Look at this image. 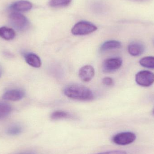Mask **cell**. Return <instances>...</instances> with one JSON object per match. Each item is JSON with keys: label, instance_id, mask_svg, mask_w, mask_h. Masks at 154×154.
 I'll return each mask as SVG.
<instances>
[{"label": "cell", "instance_id": "1", "mask_svg": "<svg viewBox=\"0 0 154 154\" xmlns=\"http://www.w3.org/2000/svg\"><path fill=\"white\" fill-rule=\"evenodd\" d=\"M64 93L68 97L82 101H91L94 99V96L90 89L83 85L73 84L67 86Z\"/></svg>", "mask_w": 154, "mask_h": 154}, {"label": "cell", "instance_id": "2", "mask_svg": "<svg viewBox=\"0 0 154 154\" xmlns=\"http://www.w3.org/2000/svg\"><path fill=\"white\" fill-rule=\"evenodd\" d=\"M9 19L12 26L19 31L26 30L29 26V20L20 13H11L9 15Z\"/></svg>", "mask_w": 154, "mask_h": 154}, {"label": "cell", "instance_id": "3", "mask_svg": "<svg viewBox=\"0 0 154 154\" xmlns=\"http://www.w3.org/2000/svg\"><path fill=\"white\" fill-rule=\"evenodd\" d=\"M97 28L93 23L86 21L79 22L75 24L71 30L75 35H85L90 34L97 30Z\"/></svg>", "mask_w": 154, "mask_h": 154}, {"label": "cell", "instance_id": "4", "mask_svg": "<svg viewBox=\"0 0 154 154\" xmlns=\"http://www.w3.org/2000/svg\"><path fill=\"white\" fill-rule=\"evenodd\" d=\"M136 136L132 132H126L119 133L112 137V140L116 144L125 146L130 144L134 142Z\"/></svg>", "mask_w": 154, "mask_h": 154}, {"label": "cell", "instance_id": "5", "mask_svg": "<svg viewBox=\"0 0 154 154\" xmlns=\"http://www.w3.org/2000/svg\"><path fill=\"white\" fill-rule=\"evenodd\" d=\"M135 81L138 85L142 87H150L154 82V74L147 70L139 71L136 75Z\"/></svg>", "mask_w": 154, "mask_h": 154}, {"label": "cell", "instance_id": "6", "mask_svg": "<svg viewBox=\"0 0 154 154\" xmlns=\"http://www.w3.org/2000/svg\"><path fill=\"white\" fill-rule=\"evenodd\" d=\"M123 61L120 58L108 59L103 63V69L105 72L110 73L119 69L122 66Z\"/></svg>", "mask_w": 154, "mask_h": 154}, {"label": "cell", "instance_id": "7", "mask_svg": "<svg viewBox=\"0 0 154 154\" xmlns=\"http://www.w3.org/2000/svg\"><path fill=\"white\" fill-rule=\"evenodd\" d=\"M95 69L91 66L87 65L82 67L79 71L80 79L85 82H88L92 79L95 75Z\"/></svg>", "mask_w": 154, "mask_h": 154}, {"label": "cell", "instance_id": "8", "mask_svg": "<svg viewBox=\"0 0 154 154\" xmlns=\"http://www.w3.org/2000/svg\"><path fill=\"white\" fill-rule=\"evenodd\" d=\"M25 93L20 89H12L7 91L3 94L2 98L5 100L15 101L20 100L24 97Z\"/></svg>", "mask_w": 154, "mask_h": 154}, {"label": "cell", "instance_id": "9", "mask_svg": "<svg viewBox=\"0 0 154 154\" xmlns=\"http://www.w3.org/2000/svg\"><path fill=\"white\" fill-rule=\"evenodd\" d=\"M145 49L143 44L137 42H131L128 48V53L133 57H138L142 55L144 52Z\"/></svg>", "mask_w": 154, "mask_h": 154}, {"label": "cell", "instance_id": "10", "mask_svg": "<svg viewBox=\"0 0 154 154\" xmlns=\"http://www.w3.org/2000/svg\"><path fill=\"white\" fill-rule=\"evenodd\" d=\"M32 5L31 3L25 0L17 1L11 5L10 8L16 11H27L31 10Z\"/></svg>", "mask_w": 154, "mask_h": 154}, {"label": "cell", "instance_id": "11", "mask_svg": "<svg viewBox=\"0 0 154 154\" xmlns=\"http://www.w3.org/2000/svg\"><path fill=\"white\" fill-rule=\"evenodd\" d=\"M25 61L29 66L34 68L40 67L41 60L38 56L33 53H28L24 55Z\"/></svg>", "mask_w": 154, "mask_h": 154}, {"label": "cell", "instance_id": "12", "mask_svg": "<svg viewBox=\"0 0 154 154\" xmlns=\"http://www.w3.org/2000/svg\"><path fill=\"white\" fill-rule=\"evenodd\" d=\"M14 30L6 27H0V37L5 40H11L15 38Z\"/></svg>", "mask_w": 154, "mask_h": 154}, {"label": "cell", "instance_id": "13", "mask_svg": "<svg viewBox=\"0 0 154 154\" xmlns=\"http://www.w3.org/2000/svg\"><path fill=\"white\" fill-rule=\"evenodd\" d=\"M121 47V42L116 40L108 41L104 42L100 47L102 51L119 48Z\"/></svg>", "mask_w": 154, "mask_h": 154}, {"label": "cell", "instance_id": "14", "mask_svg": "<svg viewBox=\"0 0 154 154\" xmlns=\"http://www.w3.org/2000/svg\"><path fill=\"white\" fill-rule=\"evenodd\" d=\"M11 105L4 102H0V119L7 117L11 112Z\"/></svg>", "mask_w": 154, "mask_h": 154}, {"label": "cell", "instance_id": "15", "mask_svg": "<svg viewBox=\"0 0 154 154\" xmlns=\"http://www.w3.org/2000/svg\"><path fill=\"white\" fill-rule=\"evenodd\" d=\"M51 118L52 120H59L64 119H70L72 116L69 113L63 111H56L51 115Z\"/></svg>", "mask_w": 154, "mask_h": 154}, {"label": "cell", "instance_id": "16", "mask_svg": "<svg viewBox=\"0 0 154 154\" xmlns=\"http://www.w3.org/2000/svg\"><path fill=\"white\" fill-rule=\"evenodd\" d=\"M139 64L144 67L154 69V57H146L143 58L139 61Z\"/></svg>", "mask_w": 154, "mask_h": 154}, {"label": "cell", "instance_id": "17", "mask_svg": "<svg viewBox=\"0 0 154 154\" xmlns=\"http://www.w3.org/2000/svg\"><path fill=\"white\" fill-rule=\"evenodd\" d=\"M72 0H50L49 4L51 7H59L68 6Z\"/></svg>", "mask_w": 154, "mask_h": 154}, {"label": "cell", "instance_id": "18", "mask_svg": "<svg viewBox=\"0 0 154 154\" xmlns=\"http://www.w3.org/2000/svg\"><path fill=\"white\" fill-rule=\"evenodd\" d=\"M22 131V128L19 125H13L7 129L6 133L9 135L16 136L20 134Z\"/></svg>", "mask_w": 154, "mask_h": 154}, {"label": "cell", "instance_id": "19", "mask_svg": "<svg viewBox=\"0 0 154 154\" xmlns=\"http://www.w3.org/2000/svg\"><path fill=\"white\" fill-rule=\"evenodd\" d=\"M102 83L107 86H111L114 84V81L112 78L106 77L102 79Z\"/></svg>", "mask_w": 154, "mask_h": 154}, {"label": "cell", "instance_id": "20", "mask_svg": "<svg viewBox=\"0 0 154 154\" xmlns=\"http://www.w3.org/2000/svg\"><path fill=\"white\" fill-rule=\"evenodd\" d=\"M95 154H127L125 151H112L108 152H103Z\"/></svg>", "mask_w": 154, "mask_h": 154}, {"label": "cell", "instance_id": "21", "mask_svg": "<svg viewBox=\"0 0 154 154\" xmlns=\"http://www.w3.org/2000/svg\"><path fill=\"white\" fill-rule=\"evenodd\" d=\"M17 154H37L36 152L32 151H29V152H23L19 153Z\"/></svg>", "mask_w": 154, "mask_h": 154}, {"label": "cell", "instance_id": "22", "mask_svg": "<svg viewBox=\"0 0 154 154\" xmlns=\"http://www.w3.org/2000/svg\"><path fill=\"white\" fill-rule=\"evenodd\" d=\"M2 67L0 66V77L2 76Z\"/></svg>", "mask_w": 154, "mask_h": 154}, {"label": "cell", "instance_id": "23", "mask_svg": "<svg viewBox=\"0 0 154 154\" xmlns=\"http://www.w3.org/2000/svg\"><path fill=\"white\" fill-rule=\"evenodd\" d=\"M153 114H154V110H153Z\"/></svg>", "mask_w": 154, "mask_h": 154}]
</instances>
